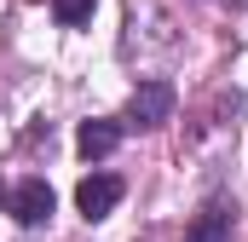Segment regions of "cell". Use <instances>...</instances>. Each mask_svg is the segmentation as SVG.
I'll list each match as a JSON object with an SVG mask.
<instances>
[{
  "instance_id": "6da1fadb",
  "label": "cell",
  "mask_w": 248,
  "mask_h": 242,
  "mask_svg": "<svg viewBox=\"0 0 248 242\" xmlns=\"http://www.w3.org/2000/svg\"><path fill=\"white\" fill-rule=\"evenodd\" d=\"M168 116H173V87L168 81H139L133 104H127V121L133 127H162Z\"/></svg>"
},
{
  "instance_id": "7a4b0ae2",
  "label": "cell",
  "mask_w": 248,
  "mask_h": 242,
  "mask_svg": "<svg viewBox=\"0 0 248 242\" xmlns=\"http://www.w3.org/2000/svg\"><path fill=\"white\" fill-rule=\"evenodd\" d=\"M116 202H122V179H116V173H93V179L75 184V208H81L87 219H104Z\"/></svg>"
},
{
  "instance_id": "3957f363",
  "label": "cell",
  "mask_w": 248,
  "mask_h": 242,
  "mask_svg": "<svg viewBox=\"0 0 248 242\" xmlns=\"http://www.w3.org/2000/svg\"><path fill=\"white\" fill-rule=\"evenodd\" d=\"M12 213H17V225H46L52 219V184L46 179H23L12 190Z\"/></svg>"
},
{
  "instance_id": "277c9868",
  "label": "cell",
  "mask_w": 248,
  "mask_h": 242,
  "mask_svg": "<svg viewBox=\"0 0 248 242\" xmlns=\"http://www.w3.org/2000/svg\"><path fill=\"white\" fill-rule=\"evenodd\" d=\"M231 225H237V208L231 202H208L185 225V242H231Z\"/></svg>"
},
{
  "instance_id": "5b68a950",
  "label": "cell",
  "mask_w": 248,
  "mask_h": 242,
  "mask_svg": "<svg viewBox=\"0 0 248 242\" xmlns=\"http://www.w3.org/2000/svg\"><path fill=\"white\" fill-rule=\"evenodd\" d=\"M75 144H81V156L87 162H104L116 144H122V121H104V116H93V121H81V133H75Z\"/></svg>"
},
{
  "instance_id": "8992f818",
  "label": "cell",
  "mask_w": 248,
  "mask_h": 242,
  "mask_svg": "<svg viewBox=\"0 0 248 242\" xmlns=\"http://www.w3.org/2000/svg\"><path fill=\"white\" fill-rule=\"evenodd\" d=\"M93 6H98V0H52V17H58L63 29H75V23L93 17Z\"/></svg>"
}]
</instances>
